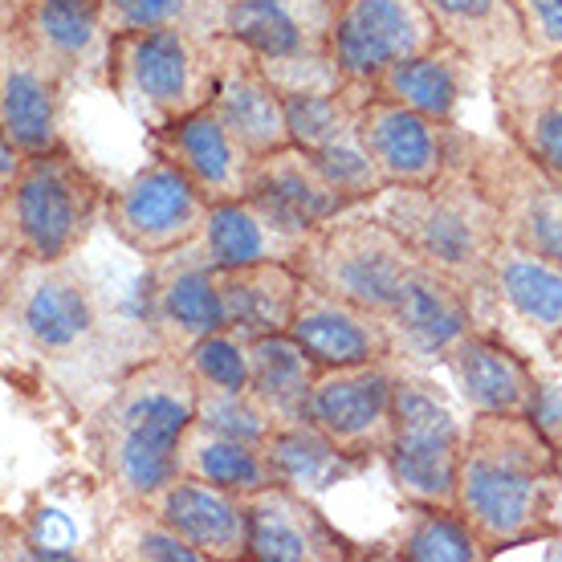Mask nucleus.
I'll return each mask as SVG.
<instances>
[{
  "label": "nucleus",
  "mask_w": 562,
  "mask_h": 562,
  "mask_svg": "<svg viewBox=\"0 0 562 562\" xmlns=\"http://www.w3.org/2000/svg\"><path fill=\"white\" fill-rule=\"evenodd\" d=\"M13 314L21 335L45 355H74L99 330V302L66 261H25L13 278Z\"/></svg>",
  "instance_id": "nucleus-16"
},
{
  "label": "nucleus",
  "mask_w": 562,
  "mask_h": 562,
  "mask_svg": "<svg viewBox=\"0 0 562 562\" xmlns=\"http://www.w3.org/2000/svg\"><path fill=\"white\" fill-rule=\"evenodd\" d=\"M445 42L424 0H342L330 25V57L342 90L371 99L383 74Z\"/></svg>",
  "instance_id": "nucleus-9"
},
{
  "label": "nucleus",
  "mask_w": 562,
  "mask_h": 562,
  "mask_svg": "<svg viewBox=\"0 0 562 562\" xmlns=\"http://www.w3.org/2000/svg\"><path fill=\"white\" fill-rule=\"evenodd\" d=\"M266 457H269L273 477H278L281 485H290V490L306 493V497L330 490V485L355 477V473L363 469V464L351 461L323 428H314L310 420L278 424V432L269 436V445H266Z\"/></svg>",
  "instance_id": "nucleus-33"
},
{
  "label": "nucleus",
  "mask_w": 562,
  "mask_h": 562,
  "mask_svg": "<svg viewBox=\"0 0 562 562\" xmlns=\"http://www.w3.org/2000/svg\"><path fill=\"white\" fill-rule=\"evenodd\" d=\"M559 490H562V452H559Z\"/></svg>",
  "instance_id": "nucleus-46"
},
{
  "label": "nucleus",
  "mask_w": 562,
  "mask_h": 562,
  "mask_svg": "<svg viewBox=\"0 0 562 562\" xmlns=\"http://www.w3.org/2000/svg\"><path fill=\"white\" fill-rule=\"evenodd\" d=\"M209 106L254 155H269L294 143L281 86L245 45L225 33H216V90Z\"/></svg>",
  "instance_id": "nucleus-18"
},
{
  "label": "nucleus",
  "mask_w": 562,
  "mask_h": 562,
  "mask_svg": "<svg viewBox=\"0 0 562 562\" xmlns=\"http://www.w3.org/2000/svg\"><path fill=\"white\" fill-rule=\"evenodd\" d=\"M200 254L209 257L216 269H240V266H266V261H285L297 266L310 245V233L273 212L266 200L257 196H233L216 200L209 212L204 237L196 240Z\"/></svg>",
  "instance_id": "nucleus-25"
},
{
  "label": "nucleus",
  "mask_w": 562,
  "mask_h": 562,
  "mask_svg": "<svg viewBox=\"0 0 562 562\" xmlns=\"http://www.w3.org/2000/svg\"><path fill=\"white\" fill-rule=\"evenodd\" d=\"M530 420H535L538 428H542V436L562 452V380H542V375H538V395H535Z\"/></svg>",
  "instance_id": "nucleus-43"
},
{
  "label": "nucleus",
  "mask_w": 562,
  "mask_h": 562,
  "mask_svg": "<svg viewBox=\"0 0 562 562\" xmlns=\"http://www.w3.org/2000/svg\"><path fill=\"white\" fill-rule=\"evenodd\" d=\"M330 4H335V9H338V4H342V0H330Z\"/></svg>",
  "instance_id": "nucleus-47"
},
{
  "label": "nucleus",
  "mask_w": 562,
  "mask_h": 562,
  "mask_svg": "<svg viewBox=\"0 0 562 562\" xmlns=\"http://www.w3.org/2000/svg\"><path fill=\"white\" fill-rule=\"evenodd\" d=\"M25 547L29 550H21L25 559H74V554H78V550H74L78 547V526H74V518L66 509L45 506L29 518Z\"/></svg>",
  "instance_id": "nucleus-40"
},
{
  "label": "nucleus",
  "mask_w": 562,
  "mask_h": 562,
  "mask_svg": "<svg viewBox=\"0 0 562 562\" xmlns=\"http://www.w3.org/2000/svg\"><path fill=\"white\" fill-rule=\"evenodd\" d=\"M151 147L159 159L188 171L212 204L249 192L257 155L221 123V114L212 106H200L168 127L151 131Z\"/></svg>",
  "instance_id": "nucleus-21"
},
{
  "label": "nucleus",
  "mask_w": 562,
  "mask_h": 562,
  "mask_svg": "<svg viewBox=\"0 0 562 562\" xmlns=\"http://www.w3.org/2000/svg\"><path fill=\"white\" fill-rule=\"evenodd\" d=\"M290 335L302 342V351L323 367H359L392 359V330L387 318L375 310L326 294L318 285H302Z\"/></svg>",
  "instance_id": "nucleus-24"
},
{
  "label": "nucleus",
  "mask_w": 562,
  "mask_h": 562,
  "mask_svg": "<svg viewBox=\"0 0 562 562\" xmlns=\"http://www.w3.org/2000/svg\"><path fill=\"white\" fill-rule=\"evenodd\" d=\"M188 254H192V245L180 249V254L159 257L164 266L151 278V330L159 338V347L171 355L192 351L200 338L228 330L221 273H216V266H209L200 245L196 257Z\"/></svg>",
  "instance_id": "nucleus-19"
},
{
  "label": "nucleus",
  "mask_w": 562,
  "mask_h": 562,
  "mask_svg": "<svg viewBox=\"0 0 562 562\" xmlns=\"http://www.w3.org/2000/svg\"><path fill=\"white\" fill-rule=\"evenodd\" d=\"M183 473L192 477H204L221 490H233L240 497L273 485V469H269L266 449L257 445H245V440H228V436H216L209 428L192 424L188 436H183Z\"/></svg>",
  "instance_id": "nucleus-35"
},
{
  "label": "nucleus",
  "mask_w": 562,
  "mask_h": 562,
  "mask_svg": "<svg viewBox=\"0 0 562 562\" xmlns=\"http://www.w3.org/2000/svg\"><path fill=\"white\" fill-rule=\"evenodd\" d=\"M445 367L452 371L469 412H485V416H530L535 412L538 371L506 338L477 326L452 347Z\"/></svg>",
  "instance_id": "nucleus-27"
},
{
  "label": "nucleus",
  "mask_w": 562,
  "mask_h": 562,
  "mask_svg": "<svg viewBox=\"0 0 562 562\" xmlns=\"http://www.w3.org/2000/svg\"><path fill=\"white\" fill-rule=\"evenodd\" d=\"M412 269H416V254L367 204H351L335 221L314 228L306 254L297 261V273L310 285L363 310H375L383 318L395 310Z\"/></svg>",
  "instance_id": "nucleus-6"
},
{
  "label": "nucleus",
  "mask_w": 562,
  "mask_h": 562,
  "mask_svg": "<svg viewBox=\"0 0 562 562\" xmlns=\"http://www.w3.org/2000/svg\"><path fill=\"white\" fill-rule=\"evenodd\" d=\"M359 106L363 99L351 90H290L285 94L294 147H302L323 168L326 180L355 204L371 200L383 188L380 168L359 135Z\"/></svg>",
  "instance_id": "nucleus-13"
},
{
  "label": "nucleus",
  "mask_w": 562,
  "mask_h": 562,
  "mask_svg": "<svg viewBox=\"0 0 562 562\" xmlns=\"http://www.w3.org/2000/svg\"><path fill=\"white\" fill-rule=\"evenodd\" d=\"M464 424L445 395L420 375L400 371L395 383V428L383 452L395 490L412 506H457Z\"/></svg>",
  "instance_id": "nucleus-8"
},
{
  "label": "nucleus",
  "mask_w": 562,
  "mask_h": 562,
  "mask_svg": "<svg viewBox=\"0 0 562 562\" xmlns=\"http://www.w3.org/2000/svg\"><path fill=\"white\" fill-rule=\"evenodd\" d=\"M550 355H554V363L562 367V335H559V342H554V351H550Z\"/></svg>",
  "instance_id": "nucleus-44"
},
{
  "label": "nucleus",
  "mask_w": 562,
  "mask_h": 562,
  "mask_svg": "<svg viewBox=\"0 0 562 562\" xmlns=\"http://www.w3.org/2000/svg\"><path fill=\"white\" fill-rule=\"evenodd\" d=\"M212 200L196 188V180L168 159H155L139 176H131L111 200L114 237L139 257H168L196 245L209 225Z\"/></svg>",
  "instance_id": "nucleus-10"
},
{
  "label": "nucleus",
  "mask_w": 562,
  "mask_h": 562,
  "mask_svg": "<svg viewBox=\"0 0 562 562\" xmlns=\"http://www.w3.org/2000/svg\"><path fill=\"white\" fill-rule=\"evenodd\" d=\"M135 559H155V562H209L188 538H180L168 521H159L151 514V521L143 526V535L135 538Z\"/></svg>",
  "instance_id": "nucleus-42"
},
{
  "label": "nucleus",
  "mask_w": 562,
  "mask_h": 562,
  "mask_svg": "<svg viewBox=\"0 0 562 562\" xmlns=\"http://www.w3.org/2000/svg\"><path fill=\"white\" fill-rule=\"evenodd\" d=\"M477 297L464 281L416 261L404 294L387 314L392 359L404 367H436L452 355L464 335L477 330Z\"/></svg>",
  "instance_id": "nucleus-14"
},
{
  "label": "nucleus",
  "mask_w": 562,
  "mask_h": 562,
  "mask_svg": "<svg viewBox=\"0 0 562 562\" xmlns=\"http://www.w3.org/2000/svg\"><path fill=\"white\" fill-rule=\"evenodd\" d=\"M359 135L380 168L383 188L445 180L464 151V131L392 99H367L359 106Z\"/></svg>",
  "instance_id": "nucleus-15"
},
{
  "label": "nucleus",
  "mask_w": 562,
  "mask_h": 562,
  "mask_svg": "<svg viewBox=\"0 0 562 562\" xmlns=\"http://www.w3.org/2000/svg\"><path fill=\"white\" fill-rule=\"evenodd\" d=\"M469 168L502 216L506 240L562 261V180L509 139L469 135Z\"/></svg>",
  "instance_id": "nucleus-11"
},
{
  "label": "nucleus",
  "mask_w": 562,
  "mask_h": 562,
  "mask_svg": "<svg viewBox=\"0 0 562 562\" xmlns=\"http://www.w3.org/2000/svg\"><path fill=\"white\" fill-rule=\"evenodd\" d=\"M249 196L266 200L269 209L281 212L285 221H294L306 233L323 228L326 221H335L338 212H347L355 204L351 196H342L335 183L326 180L323 168L294 143L269 155H257Z\"/></svg>",
  "instance_id": "nucleus-29"
},
{
  "label": "nucleus",
  "mask_w": 562,
  "mask_h": 562,
  "mask_svg": "<svg viewBox=\"0 0 562 562\" xmlns=\"http://www.w3.org/2000/svg\"><path fill=\"white\" fill-rule=\"evenodd\" d=\"M9 4H13V9H21V4H42V0H9Z\"/></svg>",
  "instance_id": "nucleus-45"
},
{
  "label": "nucleus",
  "mask_w": 562,
  "mask_h": 562,
  "mask_svg": "<svg viewBox=\"0 0 562 562\" xmlns=\"http://www.w3.org/2000/svg\"><path fill=\"white\" fill-rule=\"evenodd\" d=\"M151 514L188 538L209 562L249 559V502L240 493L180 473L151 502Z\"/></svg>",
  "instance_id": "nucleus-26"
},
{
  "label": "nucleus",
  "mask_w": 562,
  "mask_h": 562,
  "mask_svg": "<svg viewBox=\"0 0 562 562\" xmlns=\"http://www.w3.org/2000/svg\"><path fill=\"white\" fill-rule=\"evenodd\" d=\"M249 351H254V383H249V392L278 416V424L306 420L310 392H314V383L323 375V367L302 351V342L290 330L285 335L254 338Z\"/></svg>",
  "instance_id": "nucleus-34"
},
{
  "label": "nucleus",
  "mask_w": 562,
  "mask_h": 562,
  "mask_svg": "<svg viewBox=\"0 0 562 562\" xmlns=\"http://www.w3.org/2000/svg\"><path fill=\"white\" fill-rule=\"evenodd\" d=\"M493 111L502 139L562 180V61L526 57L493 74Z\"/></svg>",
  "instance_id": "nucleus-17"
},
{
  "label": "nucleus",
  "mask_w": 562,
  "mask_h": 562,
  "mask_svg": "<svg viewBox=\"0 0 562 562\" xmlns=\"http://www.w3.org/2000/svg\"><path fill=\"white\" fill-rule=\"evenodd\" d=\"M424 4L436 16L445 42L464 49L477 61V70L502 74L535 57L514 0H424Z\"/></svg>",
  "instance_id": "nucleus-30"
},
{
  "label": "nucleus",
  "mask_w": 562,
  "mask_h": 562,
  "mask_svg": "<svg viewBox=\"0 0 562 562\" xmlns=\"http://www.w3.org/2000/svg\"><path fill=\"white\" fill-rule=\"evenodd\" d=\"M521 33L538 57H562V0H514Z\"/></svg>",
  "instance_id": "nucleus-41"
},
{
  "label": "nucleus",
  "mask_w": 562,
  "mask_h": 562,
  "mask_svg": "<svg viewBox=\"0 0 562 562\" xmlns=\"http://www.w3.org/2000/svg\"><path fill=\"white\" fill-rule=\"evenodd\" d=\"M106 82L151 131L212 102L216 33L196 25H159L111 37Z\"/></svg>",
  "instance_id": "nucleus-4"
},
{
  "label": "nucleus",
  "mask_w": 562,
  "mask_h": 562,
  "mask_svg": "<svg viewBox=\"0 0 562 562\" xmlns=\"http://www.w3.org/2000/svg\"><path fill=\"white\" fill-rule=\"evenodd\" d=\"M61 78L21 33H4V78H0V123L4 139L25 155L61 147Z\"/></svg>",
  "instance_id": "nucleus-23"
},
{
  "label": "nucleus",
  "mask_w": 562,
  "mask_h": 562,
  "mask_svg": "<svg viewBox=\"0 0 562 562\" xmlns=\"http://www.w3.org/2000/svg\"><path fill=\"white\" fill-rule=\"evenodd\" d=\"M106 209L102 183L66 147L25 155V168L4 188V225L25 261H70Z\"/></svg>",
  "instance_id": "nucleus-5"
},
{
  "label": "nucleus",
  "mask_w": 562,
  "mask_h": 562,
  "mask_svg": "<svg viewBox=\"0 0 562 562\" xmlns=\"http://www.w3.org/2000/svg\"><path fill=\"white\" fill-rule=\"evenodd\" d=\"M473 294L490 297L502 318L554 351L562 335V261H550L518 240H502Z\"/></svg>",
  "instance_id": "nucleus-20"
},
{
  "label": "nucleus",
  "mask_w": 562,
  "mask_h": 562,
  "mask_svg": "<svg viewBox=\"0 0 562 562\" xmlns=\"http://www.w3.org/2000/svg\"><path fill=\"white\" fill-rule=\"evenodd\" d=\"M330 0H221V33L240 42L290 90H342L330 57Z\"/></svg>",
  "instance_id": "nucleus-7"
},
{
  "label": "nucleus",
  "mask_w": 562,
  "mask_h": 562,
  "mask_svg": "<svg viewBox=\"0 0 562 562\" xmlns=\"http://www.w3.org/2000/svg\"><path fill=\"white\" fill-rule=\"evenodd\" d=\"M473 70H477V61L464 54V49L440 42L436 49H428V54L408 57V61L392 66V70L375 82L371 99L404 102L412 111L432 114L440 123H452L461 99L473 90Z\"/></svg>",
  "instance_id": "nucleus-32"
},
{
  "label": "nucleus",
  "mask_w": 562,
  "mask_h": 562,
  "mask_svg": "<svg viewBox=\"0 0 562 562\" xmlns=\"http://www.w3.org/2000/svg\"><path fill=\"white\" fill-rule=\"evenodd\" d=\"M395 554L408 562H481L490 559L473 526L457 506H416L412 521L395 542Z\"/></svg>",
  "instance_id": "nucleus-36"
},
{
  "label": "nucleus",
  "mask_w": 562,
  "mask_h": 562,
  "mask_svg": "<svg viewBox=\"0 0 562 562\" xmlns=\"http://www.w3.org/2000/svg\"><path fill=\"white\" fill-rule=\"evenodd\" d=\"M9 29L21 33L61 74H78L86 61H94V66L106 70L111 33H106L99 0H42V4H21V9H13Z\"/></svg>",
  "instance_id": "nucleus-28"
},
{
  "label": "nucleus",
  "mask_w": 562,
  "mask_h": 562,
  "mask_svg": "<svg viewBox=\"0 0 562 562\" xmlns=\"http://www.w3.org/2000/svg\"><path fill=\"white\" fill-rule=\"evenodd\" d=\"M395 359L359 367H326L310 392L306 420L323 428L351 461L383 457L395 428Z\"/></svg>",
  "instance_id": "nucleus-12"
},
{
  "label": "nucleus",
  "mask_w": 562,
  "mask_h": 562,
  "mask_svg": "<svg viewBox=\"0 0 562 562\" xmlns=\"http://www.w3.org/2000/svg\"><path fill=\"white\" fill-rule=\"evenodd\" d=\"M216 273H221V294H225V314L233 335L254 342V338L290 330L302 285H306L297 266L266 261V266L216 269Z\"/></svg>",
  "instance_id": "nucleus-31"
},
{
  "label": "nucleus",
  "mask_w": 562,
  "mask_h": 562,
  "mask_svg": "<svg viewBox=\"0 0 562 562\" xmlns=\"http://www.w3.org/2000/svg\"><path fill=\"white\" fill-rule=\"evenodd\" d=\"M249 502V559L254 562H342L351 547L314 509L306 493L290 485H266Z\"/></svg>",
  "instance_id": "nucleus-22"
},
{
  "label": "nucleus",
  "mask_w": 562,
  "mask_h": 562,
  "mask_svg": "<svg viewBox=\"0 0 562 562\" xmlns=\"http://www.w3.org/2000/svg\"><path fill=\"white\" fill-rule=\"evenodd\" d=\"M457 509L490 559L559 535V449L530 416L473 412L464 424Z\"/></svg>",
  "instance_id": "nucleus-1"
},
{
  "label": "nucleus",
  "mask_w": 562,
  "mask_h": 562,
  "mask_svg": "<svg viewBox=\"0 0 562 562\" xmlns=\"http://www.w3.org/2000/svg\"><path fill=\"white\" fill-rule=\"evenodd\" d=\"M196 424L216 436H228V440L257 445V449H266L269 436L278 432V416L254 392H212V387H200Z\"/></svg>",
  "instance_id": "nucleus-37"
},
{
  "label": "nucleus",
  "mask_w": 562,
  "mask_h": 562,
  "mask_svg": "<svg viewBox=\"0 0 562 562\" xmlns=\"http://www.w3.org/2000/svg\"><path fill=\"white\" fill-rule=\"evenodd\" d=\"M99 4L111 37L143 33V29L159 25L209 29V13L221 21V0H99ZM209 33H221V29H209Z\"/></svg>",
  "instance_id": "nucleus-38"
},
{
  "label": "nucleus",
  "mask_w": 562,
  "mask_h": 562,
  "mask_svg": "<svg viewBox=\"0 0 562 562\" xmlns=\"http://www.w3.org/2000/svg\"><path fill=\"white\" fill-rule=\"evenodd\" d=\"M200 383L183 355H155L111 395L102 416V461L119 497L151 509L183 473V436L196 424Z\"/></svg>",
  "instance_id": "nucleus-2"
},
{
  "label": "nucleus",
  "mask_w": 562,
  "mask_h": 562,
  "mask_svg": "<svg viewBox=\"0 0 562 562\" xmlns=\"http://www.w3.org/2000/svg\"><path fill=\"white\" fill-rule=\"evenodd\" d=\"M183 363L196 375L200 387H212V392H249V383H254L249 338L233 335V330L200 338L192 351H183Z\"/></svg>",
  "instance_id": "nucleus-39"
},
{
  "label": "nucleus",
  "mask_w": 562,
  "mask_h": 562,
  "mask_svg": "<svg viewBox=\"0 0 562 562\" xmlns=\"http://www.w3.org/2000/svg\"><path fill=\"white\" fill-rule=\"evenodd\" d=\"M559 61H562V57H559Z\"/></svg>",
  "instance_id": "nucleus-48"
},
{
  "label": "nucleus",
  "mask_w": 562,
  "mask_h": 562,
  "mask_svg": "<svg viewBox=\"0 0 562 562\" xmlns=\"http://www.w3.org/2000/svg\"><path fill=\"white\" fill-rule=\"evenodd\" d=\"M363 204L404 237L416 261L464 281L469 290H477L485 281L497 245L506 240L502 216L469 168V135H464L457 168L445 180L416 183V188L387 183Z\"/></svg>",
  "instance_id": "nucleus-3"
}]
</instances>
